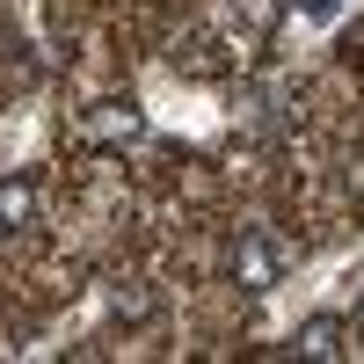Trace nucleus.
<instances>
[{
    "label": "nucleus",
    "mask_w": 364,
    "mask_h": 364,
    "mask_svg": "<svg viewBox=\"0 0 364 364\" xmlns=\"http://www.w3.org/2000/svg\"><path fill=\"white\" fill-rule=\"evenodd\" d=\"M240 8H248V22H255V29H277V15H284V0H240Z\"/></svg>",
    "instance_id": "nucleus-7"
},
{
    "label": "nucleus",
    "mask_w": 364,
    "mask_h": 364,
    "mask_svg": "<svg viewBox=\"0 0 364 364\" xmlns=\"http://www.w3.org/2000/svg\"><path fill=\"white\" fill-rule=\"evenodd\" d=\"M87 132H95L102 146H132V139L146 132V117H139L132 102H95V109H87Z\"/></svg>",
    "instance_id": "nucleus-3"
},
{
    "label": "nucleus",
    "mask_w": 364,
    "mask_h": 364,
    "mask_svg": "<svg viewBox=\"0 0 364 364\" xmlns=\"http://www.w3.org/2000/svg\"><path fill=\"white\" fill-rule=\"evenodd\" d=\"M291 8H306L314 22H336V0H291Z\"/></svg>",
    "instance_id": "nucleus-8"
},
{
    "label": "nucleus",
    "mask_w": 364,
    "mask_h": 364,
    "mask_svg": "<svg viewBox=\"0 0 364 364\" xmlns=\"http://www.w3.org/2000/svg\"><path fill=\"white\" fill-rule=\"evenodd\" d=\"M357 328H364V299H357Z\"/></svg>",
    "instance_id": "nucleus-9"
},
{
    "label": "nucleus",
    "mask_w": 364,
    "mask_h": 364,
    "mask_svg": "<svg viewBox=\"0 0 364 364\" xmlns=\"http://www.w3.org/2000/svg\"><path fill=\"white\" fill-rule=\"evenodd\" d=\"M284 262H291V248H284L269 226H240V233L226 240V277H233L240 291H255V299L284 284Z\"/></svg>",
    "instance_id": "nucleus-1"
},
{
    "label": "nucleus",
    "mask_w": 364,
    "mask_h": 364,
    "mask_svg": "<svg viewBox=\"0 0 364 364\" xmlns=\"http://www.w3.org/2000/svg\"><path fill=\"white\" fill-rule=\"evenodd\" d=\"M291 357H306V364H336V357H343V321H336V314H314V321L291 336Z\"/></svg>",
    "instance_id": "nucleus-2"
},
{
    "label": "nucleus",
    "mask_w": 364,
    "mask_h": 364,
    "mask_svg": "<svg viewBox=\"0 0 364 364\" xmlns=\"http://www.w3.org/2000/svg\"><path fill=\"white\" fill-rule=\"evenodd\" d=\"M233 109H240V132H248V139H262V132H277V95H269V87H240V95H233Z\"/></svg>",
    "instance_id": "nucleus-5"
},
{
    "label": "nucleus",
    "mask_w": 364,
    "mask_h": 364,
    "mask_svg": "<svg viewBox=\"0 0 364 364\" xmlns=\"http://www.w3.org/2000/svg\"><path fill=\"white\" fill-rule=\"evenodd\" d=\"M29 219H37V182L8 175V182H0V240H8V233H22Z\"/></svg>",
    "instance_id": "nucleus-4"
},
{
    "label": "nucleus",
    "mask_w": 364,
    "mask_h": 364,
    "mask_svg": "<svg viewBox=\"0 0 364 364\" xmlns=\"http://www.w3.org/2000/svg\"><path fill=\"white\" fill-rule=\"evenodd\" d=\"M154 306H161V299L146 291L139 277H124V284H109V314H117V321H154Z\"/></svg>",
    "instance_id": "nucleus-6"
}]
</instances>
